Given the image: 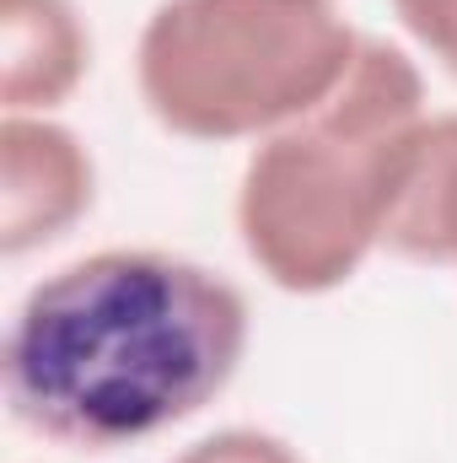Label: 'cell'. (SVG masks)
I'll list each match as a JSON object with an SVG mask.
<instances>
[{
	"mask_svg": "<svg viewBox=\"0 0 457 463\" xmlns=\"http://www.w3.org/2000/svg\"><path fill=\"white\" fill-rule=\"evenodd\" d=\"M247 302L167 248H103L43 275L5 329V404L33 437L108 458L216 404L247 355Z\"/></svg>",
	"mask_w": 457,
	"mask_h": 463,
	"instance_id": "cell-1",
	"label": "cell"
},
{
	"mask_svg": "<svg viewBox=\"0 0 457 463\" xmlns=\"http://www.w3.org/2000/svg\"><path fill=\"white\" fill-rule=\"evenodd\" d=\"M431 124L420 65L360 38L344 81L296 124L253 140L237 178V237L291 297H329L387 248L398 194Z\"/></svg>",
	"mask_w": 457,
	"mask_h": 463,
	"instance_id": "cell-2",
	"label": "cell"
},
{
	"mask_svg": "<svg viewBox=\"0 0 457 463\" xmlns=\"http://www.w3.org/2000/svg\"><path fill=\"white\" fill-rule=\"evenodd\" d=\"M360 38L334 0H162L135 43V87L167 135L264 140L340 87Z\"/></svg>",
	"mask_w": 457,
	"mask_h": 463,
	"instance_id": "cell-3",
	"label": "cell"
},
{
	"mask_svg": "<svg viewBox=\"0 0 457 463\" xmlns=\"http://www.w3.org/2000/svg\"><path fill=\"white\" fill-rule=\"evenodd\" d=\"M98 200L87 140L49 114L0 118V253L22 259L60 242Z\"/></svg>",
	"mask_w": 457,
	"mask_h": 463,
	"instance_id": "cell-4",
	"label": "cell"
},
{
	"mask_svg": "<svg viewBox=\"0 0 457 463\" xmlns=\"http://www.w3.org/2000/svg\"><path fill=\"white\" fill-rule=\"evenodd\" d=\"M92 71V33L76 0H0V109L54 114Z\"/></svg>",
	"mask_w": 457,
	"mask_h": 463,
	"instance_id": "cell-5",
	"label": "cell"
},
{
	"mask_svg": "<svg viewBox=\"0 0 457 463\" xmlns=\"http://www.w3.org/2000/svg\"><path fill=\"white\" fill-rule=\"evenodd\" d=\"M387 248L415 264L457 269V114H431L425 124L387 227Z\"/></svg>",
	"mask_w": 457,
	"mask_h": 463,
	"instance_id": "cell-6",
	"label": "cell"
},
{
	"mask_svg": "<svg viewBox=\"0 0 457 463\" xmlns=\"http://www.w3.org/2000/svg\"><path fill=\"white\" fill-rule=\"evenodd\" d=\"M173 463H307L285 437L258 431V426H221L200 442H189L183 453H173Z\"/></svg>",
	"mask_w": 457,
	"mask_h": 463,
	"instance_id": "cell-7",
	"label": "cell"
},
{
	"mask_svg": "<svg viewBox=\"0 0 457 463\" xmlns=\"http://www.w3.org/2000/svg\"><path fill=\"white\" fill-rule=\"evenodd\" d=\"M393 16L420 43V54H431L457 81V0H393Z\"/></svg>",
	"mask_w": 457,
	"mask_h": 463,
	"instance_id": "cell-8",
	"label": "cell"
}]
</instances>
